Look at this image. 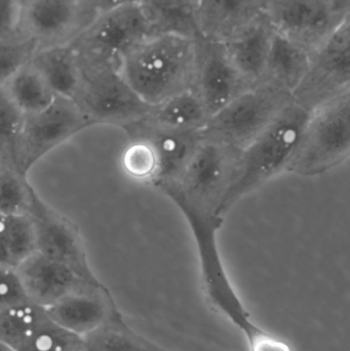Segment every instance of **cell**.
Instances as JSON below:
<instances>
[{
  "label": "cell",
  "instance_id": "6da1fadb",
  "mask_svg": "<svg viewBox=\"0 0 350 351\" xmlns=\"http://www.w3.org/2000/svg\"><path fill=\"white\" fill-rule=\"evenodd\" d=\"M195 60V38L158 33L129 49L118 71L142 100L154 106L192 88Z\"/></svg>",
  "mask_w": 350,
  "mask_h": 351
},
{
  "label": "cell",
  "instance_id": "7a4b0ae2",
  "mask_svg": "<svg viewBox=\"0 0 350 351\" xmlns=\"http://www.w3.org/2000/svg\"><path fill=\"white\" fill-rule=\"evenodd\" d=\"M310 114L293 101L266 131L242 150L232 185L220 208L222 217L240 198L288 170Z\"/></svg>",
  "mask_w": 350,
  "mask_h": 351
},
{
  "label": "cell",
  "instance_id": "3957f363",
  "mask_svg": "<svg viewBox=\"0 0 350 351\" xmlns=\"http://www.w3.org/2000/svg\"><path fill=\"white\" fill-rule=\"evenodd\" d=\"M173 202L186 219L195 237L205 300L214 311L240 329L245 337H250L260 327L253 322L250 313L230 282L222 261L217 234L223 218L203 212L182 200H173Z\"/></svg>",
  "mask_w": 350,
  "mask_h": 351
},
{
  "label": "cell",
  "instance_id": "277c9868",
  "mask_svg": "<svg viewBox=\"0 0 350 351\" xmlns=\"http://www.w3.org/2000/svg\"><path fill=\"white\" fill-rule=\"evenodd\" d=\"M291 93L259 82L212 114L201 138L244 150L293 102Z\"/></svg>",
  "mask_w": 350,
  "mask_h": 351
},
{
  "label": "cell",
  "instance_id": "5b68a950",
  "mask_svg": "<svg viewBox=\"0 0 350 351\" xmlns=\"http://www.w3.org/2000/svg\"><path fill=\"white\" fill-rule=\"evenodd\" d=\"M350 154V92L310 112L288 170L305 177L336 168Z\"/></svg>",
  "mask_w": 350,
  "mask_h": 351
},
{
  "label": "cell",
  "instance_id": "8992f818",
  "mask_svg": "<svg viewBox=\"0 0 350 351\" xmlns=\"http://www.w3.org/2000/svg\"><path fill=\"white\" fill-rule=\"evenodd\" d=\"M242 150L203 139L182 174L158 187L171 200H183L203 212L220 214ZM224 218V217H222Z\"/></svg>",
  "mask_w": 350,
  "mask_h": 351
},
{
  "label": "cell",
  "instance_id": "52a82bcc",
  "mask_svg": "<svg viewBox=\"0 0 350 351\" xmlns=\"http://www.w3.org/2000/svg\"><path fill=\"white\" fill-rule=\"evenodd\" d=\"M72 100L90 125L123 129L145 119L153 107L142 100L113 67H82V80Z\"/></svg>",
  "mask_w": 350,
  "mask_h": 351
},
{
  "label": "cell",
  "instance_id": "ba28073f",
  "mask_svg": "<svg viewBox=\"0 0 350 351\" xmlns=\"http://www.w3.org/2000/svg\"><path fill=\"white\" fill-rule=\"evenodd\" d=\"M151 34L141 5L127 6L99 14L72 45L82 67L118 69L121 58Z\"/></svg>",
  "mask_w": 350,
  "mask_h": 351
},
{
  "label": "cell",
  "instance_id": "9c48e42d",
  "mask_svg": "<svg viewBox=\"0 0 350 351\" xmlns=\"http://www.w3.org/2000/svg\"><path fill=\"white\" fill-rule=\"evenodd\" d=\"M275 31L314 53L350 16V0H265Z\"/></svg>",
  "mask_w": 350,
  "mask_h": 351
},
{
  "label": "cell",
  "instance_id": "30bf717a",
  "mask_svg": "<svg viewBox=\"0 0 350 351\" xmlns=\"http://www.w3.org/2000/svg\"><path fill=\"white\" fill-rule=\"evenodd\" d=\"M350 92V20L322 43L310 57L293 100L308 112Z\"/></svg>",
  "mask_w": 350,
  "mask_h": 351
},
{
  "label": "cell",
  "instance_id": "8fae6325",
  "mask_svg": "<svg viewBox=\"0 0 350 351\" xmlns=\"http://www.w3.org/2000/svg\"><path fill=\"white\" fill-rule=\"evenodd\" d=\"M99 14L96 0H21L18 30L38 49L72 45Z\"/></svg>",
  "mask_w": 350,
  "mask_h": 351
},
{
  "label": "cell",
  "instance_id": "7c38bea8",
  "mask_svg": "<svg viewBox=\"0 0 350 351\" xmlns=\"http://www.w3.org/2000/svg\"><path fill=\"white\" fill-rule=\"evenodd\" d=\"M27 215L34 229L37 253L63 264L90 284H102L90 266L77 226L49 206L35 189Z\"/></svg>",
  "mask_w": 350,
  "mask_h": 351
},
{
  "label": "cell",
  "instance_id": "4fadbf2b",
  "mask_svg": "<svg viewBox=\"0 0 350 351\" xmlns=\"http://www.w3.org/2000/svg\"><path fill=\"white\" fill-rule=\"evenodd\" d=\"M90 125L74 101L61 96L43 110L25 115L18 145L21 172L28 174L43 156Z\"/></svg>",
  "mask_w": 350,
  "mask_h": 351
},
{
  "label": "cell",
  "instance_id": "5bb4252c",
  "mask_svg": "<svg viewBox=\"0 0 350 351\" xmlns=\"http://www.w3.org/2000/svg\"><path fill=\"white\" fill-rule=\"evenodd\" d=\"M192 90L205 105L209 117L250 88L226 55L220 41L199 35Z\"/></svg>",
  "mask_w": 350,
  "mask_h": 351
},
{
  "label": "cell",
  "instance_id": "9a60e30c",
  "mask_svg": "<svg viewBox=\"0 0 350 351\" xmlns=\"http://www.w3.org/2000/svg\"><path fill=\"white\" fill-rule=\"evenodd\" d=\"M123 130L129 140H145L153 146L160 164L158 178L152 184L155 187L175 181L182 174L203 141L201 132L164 129L143 119Z\"/></svg>",
  "mask_w": 350,
  "mask_h": 351
},
{
  "label": "cell",
  "instance_id": "2e32d148",
  "mask_svg": "<svg viewBox=\"0 0 350 351\" xmlns=\"http://www.w3.org/2000/svg\"><path fill=\"white\" fill-rule=\"evenodd\" d=\"M16 269L29 300L45 309L73 293L90 286H99L82 280L63 264L37 252L16 266Z\"/></svg>",
  "mask_w": 350,
  "mask_h": 351
},
{
  "label": "cell",
  "instance_id": "e0dca14e",
  "mask_svg": "<svg viewBox=\"0 0 350 351\" xmlns=\"http://www.w3.org/2000/svg\"><path fill=\"white\" fill-rule=\"evenodd\" d=\"M117 311L110 292L103 284L73 293L47 308L53 323L82 337L100 327Z\"/></svg>",
  "mask_w": 350,
  "mask_h": 351
},
{
  "label": "cell",
  "instance_id": "ac0fdd59",
  "mask_svg": "<svg viewBox=\"0 0 350 351\" xmlns=\"http://www.w3.org/2000/svg\"><path fill=\"white\" fill-rule=\"evenodd\" d=\"M273 34L275 29L263 14L222 43L232 65L252 86L262 80Z\"/></svg>",
  "mask_w": 350,
  "mask_h": 351
},
{
  "label": "cell",
  "instance_id": "d6986e66",
  "mask_svg": "<svg viewBox=\"0 0 350 351\" xmlns=\"http://www.w3.org/2000/svg\"><path fill=\"white\" fill-rule=\"evenodd\" d=\"M199 35L223 43L264 14L265 0H195Z\"/></svg>",
  "mask_w": 350,
  "mask_h": 351
},
{
  "label": "cell",
  "instance_id": "ffe728a7",
  "mask_svg": "<svg viewBox=\"0 0 350 351\" xmlns=\"http://www.w3.org/2000/svg\"><path fill=\"white\" fill-rule=\"evenodd\" d=\"M30 64L55 96L73 99L82 80V67L73 45L37 49Z\"/></svg>",
  "mask_w": 350,
  "mask_h": 351
},
{
  "label": "cell",
  "instance_id": "44dd1931",
  "mask_svg": "<svg viewBox=\"0 0 350 351\" xmlns=\"http://www.w3.org/2000/svg\"><path fill=\"white\" fill-rule=\"evenodd\" d=\"M312 53L275 30L262 80L293 94L310 66Z\"/></svg>",
  "mask_w": 350,
  "mask_h": 351
},
{
  "label": "cell",
  "instance_id": "7402d4cb",
  "mask_svg": "<svg viewBox=\"0 0 350 351\" xmlns=\"http://www.w3.org/2000/svg\"><path fill=\"white\" fill-rule=\"evenodd\" d=\"M208 119L205 105L191 88L154 105L143 121L164 129L201 132Z\"/></svg>",
  "mask_w": 350,
  "mask_h": 351
},
{
  "label": "cell",
  "instance_id": "603a6c76",
  "mask_svg": "<svg viewBox=\"0 0 350 351\" xmlns=\"http://www.w3.org/2000/svg\"><path fill=\"white\" fill-rule=\"evenodd\" d=\"M142 10L152 33H171L197 38L195 0H144Z\"/></svg>",
  "mask_w": 350,
  "mask_h": 351
},
{
  "label": "cell",
  "instance_id": "cb8c5ba5",
  "mask_svg": "<svg viewBox=\"0 0 350 351\" xmlns=\"http://www.w3.org/2000/svg\"><path fill=\"white\" fill-rule=\"evenodd\" d=\"M84 351H166L136 333L119 311L84 336Z\"/></svg>",
  "mask_w": 350,
  "mask_h": 351
},
{
  "label": "cell",
  "instance_id": "d4e9b609",
  "mask_svg": "<svg viewBox=\"0 0 350 351\" xmlns=\"http://www.w3.org/2000/svg\"><path fill=\"white\" fill-rule=\"evenodd\" d=\"M49 319L47 309L27 300L0 311V341L14 351Z\"/></svg>",
  "mask_w": 350,
  "mask_h": 351
},
{
  "label": "cell",
  "instance_id": "484cf974",
  "mask_svg": "<svg viewBox=\"0 0 350 351\" xmlns=\"http://www.w3.org/2000/svg\"><path fill=\"white\" fill-rule=\"evenodd\" d=\"M6 94L24 115L47 108L55 100V93L30 62L3 86Z\"/></svg>",
  "mask_w": 350,
  "mask_h": 351
},
{
  "label": "cell",
  "instance_id": "4316f807",
  "mask_svg": "<svg viewBox=\"0 0 350 351\" xmlns=\"http://www.w3.org/2000/svg\"><path fill=\"white\" fill-rule=\"evenodd\" d=\"M24 117L10 100L3 86H0V166L20 171L18 145Z\"/></svg>",
  "mask_w": 350,
  "mask_h": 351
},
{
  "label": "cell",
  "instance_id": "83f0119b",
  "mask_svg": "<svg viewBox=\"0 0 350 351\" xmlns=\"http://www.w3.org/2000/svg\"><path fill=\"white\" fill-rule=\"evenodd\" d=\"M34 188L27 175L8 167L0 166V213L27 215Z\"/></svg>",
  "mask_w": 350,
  "mask_h": 351
},
{
  "label": "cell",
  "instance_id": "f1b7e54d",
  "mask_svg": "<svg viewBox=\"0 0 350 351\" xmlns=\"http://www.w3.org/2000/svg\"><path fill=\"white\" fill-rule=\"evenodd\" d=\"M37 49L36 43L20 30L0 38V86L29 64Z\"/></svg>",
  "mask_w": 350,
  "mask_h": 351
},
{
  "label": "cell",
  "instance_id": "f546056e",
  "mask_svg": "<svg viewBox=\"0 0 350 351\" xmlns=\"http://www.w3.org/2000/svg\"><path fill=\"white\" fill-rule=\"evenodd\" d=\"M121 167L132 179L153 184L158 176L160 164L153 146L145 140H131L121 156Z\"/></svg>",
  "mask_w": 350,
  "mask_h": 351
},
{
  "label": "cell",
  "instance_id": "4dcf8cb0",
  "mask_svg": "<svg viewBox=\"0 0 350 351\" xmlns=\"http://www.w3.org/2000/svg\"><path fill=\"white\" fill-rule=\"evenodd\" d=\"M16 351H84V337L53 323L49 317Z\"/></svg>",
  "mask_w": 350,
  "mask_h": 351
},
{
  "label": "cell",
  "instance_id": "1f68e13d",
  "mask_svg": "<svg viewBox=\"0 0 350 351\" xmlns=\"http://www.w3.org/2000/svg\"><path fill=\"white\" fill-rule=\"evenodd\" d=\"M29 300L16 268L0 264V311Z\"/></svg>",
  "mask_w": 350,
  "mask_h": 351
},
{
  "label": "cell",
  "instance_id": "d6a6232c",
  "mask_svg": "<svg viewBox=\"0 0 350 351\" xmlns=\"http://www.w3.org/2000/svg\"><path fill=\"white\" fill-rule=\"evenodd\" d=\"M21 0H0V38L18 30Z\"/></svg>",
  "mask_w": 350,
  "mask_h": 351
},
{
  "label": "cell",
  "instance_id": "836d02e7",
  "mask_svg": "<svg viewBox=\"0 0 350 351\" xmlns=\"http://www.w3.org/2000/svg\"><path fill=\"white\" fill-rule=\"evenodd\" d=\"M249 351H293L291 346L261 328L247 339Z\"/></svg>",
  "mask_w": 350,
  "mask_h": 351
},
{
  "label": "cell",
  "instance_id": "e575fe53",
  "mask_svg": "<svg viewBox=\"0 0 350 351\" xmlns=\"http://www.w3.org/2000/svg\"><path fill=\"white\" fill-rule=\"evenodd\" d=\"M0 264L14 267L12 260V227H10V215H4L1 213H0Z\"/></svg>",
  "mask_w": 350,
  "mask_h": 351
},
{
  "label": "cell",
  "instance_id": "d590c367",
  "mask_svg": "<svg viewBox=\"0 0 350 351\" xmlns=\"http://www.w3.org/2000/svg\"><path fill=\"white\" fill-rule=\"evenodd\" d=\"M143 1L144 0H96L100 14L127 6L141 5Z\"/></svg>",
  "mask_w": 350,
  "mask_h": 351
},
{
  "label": "cell",
  "instance_id": "8d00e7d4",
  "mask_svg": "<svg viewBox=\"0 0 350 351\" xmlns=\"http://www.w3.org/2000/svg\"><path fill=\"white\" fill-rule=\"evenodd\" d=\"M0 351H14V350H12V348H8V346H5V344L2 343L1 341H0Z\"/></svg>",
  "mask_w": 350,
  "mask_h": 351
}]
</instances>
